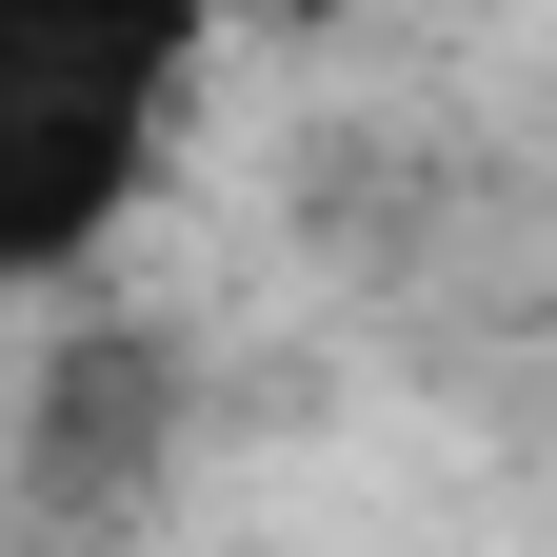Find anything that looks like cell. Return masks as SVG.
<instances>
[{
	"label": "cell",
	"mask_w": 557,
	"mask_h": 557,
	"mask_svg": "<svg viewBox=\"0 0 557 557\" xmlns=\"http://www.w3.org/2000/svg\"><path fill=\"white\" fill-rule=\"evenodd\" d=\"M180 21H81V0H0V278H81V239L139 199L180 120Z\"/></svg>",
	"instance_id": "cell-1"
},
{
	"label": "cell",
	"mask_w": 557,
	"mask_h": 557,
	"mask_svg": "<svg viewBox=\"0 0 557 557\" xmlns=\"http://www.w3.org/2000/svg\"><path fill=\"white\" fill-rule=\"evenodd\" d=\"M160 438H180V359L139 319H60V359H40V418H21V478L60 518H120L139 478H160Z\"/></svg>",
	"instance_id": "cell-2"
}]
</instances>
